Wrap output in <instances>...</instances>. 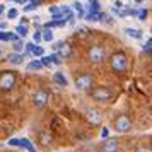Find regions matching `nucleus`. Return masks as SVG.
I'll use <instances>...</instances> for the list:
<instances>
[{
    "label": "nucleus",
    "mask_w": 152,
    "mask_h": 152,
    "mask_svg": "<svg viewBox=\"0 0 152 152\" xmlns=\"http://www.w3.org/2000/svg\"><path fill=\"white\" fill-rule=\"evenodd\" d=\"M74 9H75V10H77V14H79V17H82V15H84L82 5H80V4H79V2H75V4H74Z\"/></svg>",
    "instance_id": "a878e982"
},
{
    "label": "nucleus",
    "mask_w": 152,
    "mask_h": 152,
    "mask_svg": "<svg viewBox=\"0 0 152 152\" xmlns=\"http://www.w3.org/2000/svg\"><path fill=\"white\" fill-rule=\"evenodd\" d=\"M91 96H92L94 101H110L113 97V91L110 87H106V86H101V87H94Z\"/></svg>",
    "instance_id": "7ed1b4c3"
},
{
    "label": "nucleus",
    "mask_w": 152,
    "mask_h": 152,
    "mask_svg": "<svg viewBox=\"0 0 152 152\" xmlns=\"http://www.w3.org/2000/svg\"><path fill=\"white\" fill-rule=\"evenodd\" d=\"M87 56H89V60L92 63L103 62L104 58H106V48H104L103 45H94V46H91Z\"/></svg>",
    "instance_id": "f03ea898"
},
{
    "label": "nucleus",
    "mask_w": 152,
    "mask_h": 152,
    "mask_svg": "<svg viewBox=\"0 0 152 152\" xmlns=\"http://www.w3.org/2000/svg\"><path fill=\"white\" fill-rule=\"evenodd\" d=\"M15 33H17V36L24 38V36L28 34V26H22V24H19V26L15 28Z\"/></svg>",
    "instance_id": "412c9836"
},
{
    "label": "nucleus",
    "mask_w": 152,
    "mask_h": 152,
    "mask_svg": "<svg viewBox=\"0 0 152 152\" xmlns=\"http://www.w3.org/2000/svg\"><path fill=\"white\" fill-rule=\"evenodd\" d=\"M108 133H110V132H108V128L104 126L103 130H101V137H103V138H106V137H108Z\"/></svg>",
    "instance_id": "c756f323"
},
{
    "label": "nucleus",
    "mask_w": 152,
    "mask_h": 152,
    "mask_svg": "<svg viewBox=\"0 0 152 152\" xmlns=\"http://www.w3.org/2000/svg\"><path fill=\"white\" fill-rule=\"evenodd\" d=\"M31 53H33L34 56H43V48H41V46H38V45H36L34 48H33V51H31Z\"/></svg>",
    "instance_id": "5701e85b"
},
{
    "label": "nucleus",
    "mask_w": 152,
    "mask_h": 152,
    "mask_svg": "<svg viewBox=\"0 0 152 152\" xmlns=\"http://www.w3.org/2000/svg\"><path fill=\"white\" fill-rule=\"evenodd\" d=\"M151 48H152V39L149 38V39H147V43L144 45V51L147 53V55H151Z\"/></svg>",
    "instance_id": "393cba45"
},
{
    "label": "nucleus",
    "mask_w": 152,
    "mask_h": 152,
    "mask_svg": "<svg viewBox=\"0 0 152 152\" xmlns=\"http://www.w3.org/2000/svg\"><path fill=\"white\" fill-rule=\"evenodd\" d=\"M17 15H19L17 9H9V12H7V17H9V19H15Z\"/></svg>",
    "instance_id": "b1692460"
},
{
    "label": "nucleus",
    "mask_w": 152,
    "mask_h": 152,
    "mask_svg": "<svg viewBox=\"0 0 152 152\" xmlns=\"http://www.w3.org/2000/svg\"><path fill=\"white\" fill-rule=\"evenodd\" d=\"M115 130L118 133H126V132L132 130V121L130 118L126 116V115H121V116H118L115 120Z\"/></svg>",
    "instance_id": "20e7f679"
},
{
    "label": "nucleus",
    "mask_w": 152,
    "mask_h": 152,
    "mask_svg": "<svg viewBox=\"0 0 152 152\" xmlns=\"http://www.w3.org/2000/svg\"><path fill=\"white\" fill-rule=\"evenodd\" d=\"M135 152H151V149H149V147H138Z\"/></svg>",
    "instance_id": "7c9ffc66"
},
{
    "label": "nucleus",
    "mask_w": 152,
    "mask_h": 152,
    "mask_svg": "<svg viewBox=\"0 0 152 152\" xmlns=\"http://www.w3.org/2000/svg\"><path fill=\"white\" fill-rule=\"evenodd\" d=\"M4 10H5V7H4V5H0V15L4 14Z\"/></svg>",
    "instance_id": "72a5a7b5"
},
{
    "label": "nucleus",
    "mask_w": 152,
    "mask_h": 152,
    "mask_svg": "<svg viewBox=\"0 0 152 152\" xmlns=\"http://www.w3.org/2000/svg\"><path fill=\"white\" fill-rule=\"evenodd\" d=\"M72 55V48H70V45H67V43H62L60 45V48H58V58H69V56Z\"/></svg>",
    "instance_id": "ddd939ff"
},
{
    "label": "nucleus",
    "mask_w": 152,
    "mask_h": 152,
    "mask_svg": "<svg viewBox=\"0 0 152 152\" xmlns=\"http://www.w3.org/2000/svg\"><path fill=\"white\" fill-rule=\"evenodd\" d=\"M33 41H34V45L41 41V31H36L34 34H33Z\"/></svg>",
    "instance_id": "c85d7f7f"
},
{
    "label": "nucleus",
    "mask_w": 152,
    "mask_h": 152,
    "mask_svg": "<svg viewBox=\"0 0 152 152\" xmlns=\"http://www.w3.org/2000/svg\"><path fill=\"white\" fill-rule=\"evenodd\" d=\"M38 144L41 145L43 149H50L51 144H53V137H51V133H50L48 130L39 132V135H38Z\"/></svg>",
    "instance_id": "1a4fd4ad"
},
{
    "label": "nucleus",
    "mask_w": 152,
    "mask_h": 152,
    "mask_svg": "<svg viewBox=\"0 0 152 152\" xmlns=\"http://www.w3.org/2000/svg\"><path fill=\"white\" fill-rule=\"evenodd\" d=\"M33 104H34L36 108H45L48 104V94L41 89L36 91L34 94H33Z\"/></svg>",
    "instance_id": "0eeeda50"
},
{
    "label": "nucleus",
    "mask_w": 152,
    "mask_h": 152,
    "mask_svg": "<svg viewBox=\"0 0 152 152\" xmlns=\"http://www.w3.org/2000/svg\"><path fill=\"white\" fill-rule=\"evenodd\" d=\"M24 46L28 48V51H33V48H34L36 45H34V43H28V45H24Z\"/></svg>",
    "instance_id": "2f4dec72"
},
{
    "label": "nucleus",
    "mask_w": 152,
    "mask_h": 152,
    "mask_svg": "<svg viewBox=\"0 0 152 152\" xmlns=\"http://www.w3.org/2000/svg\"><path fill=\"white\" fill-rule=\"evenodd\" d=\"M14 48H15V53H19V51H22V50H24V43H22V41H15Z\"/></svg>",
    "instance_id": "cd10ccee"
},
{
    "label": "nucleus",
    "mask_w": 152,
    "mask_h": 152,
    "mask_svg": "<svg viewBox=\"0 0 152 152\" xmlns=\"http://www.w3.org/2000/svg\"><path fill=\"white\" fill-rule=\"evenodd\" d=\"M99 19H103L101 12H89L87 14V21H99Z\"/></svg>",
    "instance_id": "4be33fe9"
},
{
    "label": "nucleus",
    "mask_w": 152,
    "mask_h": 152,
    "mask_svg": "<svg viewBox=\"0 0 152 152\" xmlns=\"http://www.w3.org/2000/svg\"><path fill=\"white\" fill-rule=\"evenodd\" d=\"M39 62H41L43 67H50V65H53V63H60V58L56 56V53L53 55H43L39 58Z\"/></svg>",
    "instance_id": "9b49d317"
},
{
    "label": "nucleus",
    "mask_w": 152,
    "mask_h": 152,
    "mask_svg": "<svg viewBox=\"0 0 152 152\" xmlns=\"http://www.w3.org/2000/svg\"><path fill=\"white\" fill-rule=\"evenodd\" d=\"M28 70H41L43 69V65L39 60H33V62H29L28 63V67H26Z\"/></svg>",
    "instance_id": "a211bd4d"
},
{
    "label": "nucleus",
    "mask_w": 152,
    "mask_h": 152,
    "mask_svg": "<svg viewBox=\"0 0 152 152\" xmlns=\"http://www.w3.org/2000/svg\"><path fill=\"white\" fill-rule=\"evenodd\" d=\"M125 33L126 36H130V38H142V31L140 29H135V28H125Z\"/></svg>",
    "instance_id": "f3484780"
},
{
    "label": "nucleus",
    "mask_w": 152,
    "mask_h": 152,
    "mask_svg": "<svg viewBox=\"0 0 152 152\" xmlns=\"http://www.w3.org/2000/svg\"><path fill=\"white\" fill-rule=\"evenodd\" d=\"M86 115H87V120L91 121V125H99L101 123V113H99L97 110H89Z\"/></svg>",
    "instance_id": "f8f14e48"
},
{
    "label": "nucleus",
    "mask_w": 152,
    "mask_h": 152,
    "mask_svg": "<svg viewBox=\"0 0 152 152\" xmlns=\"http://www.w3.org/2000/svg\"><path fill=\"white\" fill-rule=\"evenodd\" d=\"M15 86V75L14 72H4L0 75V89L2 91H10Z\"/></svg>",
    "instance_id": "39448f33"
},
{
    "label": "nucleus",
    "mask_w": 152,
    "mask_h": 152,
    "mask_svg": "<svg viewBox=\"0 0 152 152\" xmlns=\"http://www.w3.org/2000/svg\"><path fill=\"white\" fill-rule=\"evenodd\" d=\"M137 15H138L140 21H145V17H147V10H145V9H140V10L137 12Z\"/></svg>",
    "instance_id": "bb28decb"
},
{
    "label": "nucleus",
    "mask_w": 152,
    "mask_h": 152,
    "mask_svg": "<svg viewBox=\"0 0 152 152\" xmlns=\"http://www.w3.org/2000/svg\"><path fill=\"white\" fill-rule=\"evenodd\" d=\"M110 63H111V69L115 72H125L126 70V56L123 53H113L110 58Z\"/></svg>",
    "instance_id": "f257e3e1"
},
{
    "label": "nucleus",
    "mask_w": 152,
    "mask_h": 152,
    "mask_svg": "<svg viewBox=\"0 0 152 152\" xmlns=\"http://www.w3.org/2000/svg\"><path fill=\"white\" fill-rule=\"evenodd\" d=\"M0 41H17V34L2 31V33H0Z\"/></svg>",
    "instance_id": "2eb2a0df"
},
{
    "label": "nucleus",
    "mask_w": 152,
    "mask_h": 152,
    "mask_svg": "<svg viewBox=\"0 0 152 152\" xmlns=\"http://www.w3.org/2000/svg\"><path fill=\"white\" fill-rule=\"evenodd\" d=\"M14 2H17V4H26L28 0H14Z\"/></svg>",
    "instance_id": "473e14b6"
},
{
    "label": "nucleus",
    "mask_w": 152,
    "mask_h": 152,
    "mask_svg": "<svg viewBox=\"0 0 152 152\" xmlns=\"http://www.w3.org/2000/svg\"><path fill=\"white\" fill-rule=\"evenodd\" d=\"M75 87L79 91H87L92 87V75L91 74H80L75 77Z\"/></svg>",
    "instance_id": "423d86ee"
},
{
    "label": "nucleus",
    "mask_w": 152,
    "mask_h": 152,
    "mask_svg": "<svg viewBox=\"0 0 152 152\" xmlns=\"http://www.w3.org/2000/svg\"><path fill=\"white\" fill-rule=\"evenodd\" d=\"M53 80H55L56 84H60V86H67V84H69L67 77L63 75L62 72H55V74H53Z\"/></svg>",
    "instance_id": "dca6fc26"
},
{
    "label": "nucleus",
    "mask_w": 152,
    "mask_h": 152,
    "mask_svg": "<svg viewBox=\"0 0 152 152\" xmlns=\"http://www.w3.org/2000/svg\"><path fill=\"white\" fill-rule=\"evenodd\" d=\"M101 152H120V142L116 138H106L101 145Z\"/></svg>",
    "instance_id": "6e6552de"
},
{
    "label": "nucleus",
    "mask_w": 152,
    "mask_h": 152,
    "mask_svg": "<svg viewBox=\"0 0 152 152\" xmlns=\"http://www.w3.org/2000/svg\"><path fill=\"white\" fill-rule=\"evenodd\" d=\"M7 60L12 63V65H21L22 60H24V56H22L21 53H10V55L7 56Z\"/></svg>",
    "instance_id": "4468645a"
},
{
    "label": "nucleus",
    "mask_w": 152,
    "mask_h": 152,
    "mask_svg": "<svg viewBox=\"0 0 152 152\" xmlns=\"http://www.w3.org/2000/svg\"><path fill=\"white\" fill-rule=\"evenodd\" d=\"M41 39H45V41H51V39H53V33H51V29H45V31H41Z\"/></svg>",
    "instance_id": "aec40b11"
},
{
    "label": "nucleus",
    "mask_w": 152,
    "mask_h": 152,
    "mask_svg": "<svg viewBox=\"0 0 152 152\" xmlns=\"http://www.w3.org/2000/svg\"><path fill=\"white\" fill-rule=\"evenodd\" d=\"M39 5V0H29V4L24 7V12H29V10H36Z\"/></svg>",
    "instance_id": "6ab92c4d"
},
{
    "label": "nucleus",
    "mask_w": 152,
    "mask_h": 152,
    "mask_svg": "<svg viewBox=\"0 0 152 152\" xmlns=\"http://www.w3.org/2000/svg\"><path fill=\"white\" fill-rule=\"evenodd\" d=\"M9 144L10 145H19V147L28 149L29 152H34V147H33V144L29 142L28 138H12V140H9Z\"/></svg>",
    "instance_id": "9d476101"
}]
</instances>
